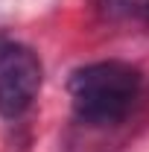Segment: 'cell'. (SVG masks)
<instances>
[{"instance_id": "obj_1", "label": "cell", "mask_w": 149, "mask_h": 152, "mask_svg": "<svg viewBox=\"0 0 149 152\" xmlns=\"http://www.w3.org/2000/svg\"><path fill=\"white\" fill-rule=\"evenodd\" d=\"M67 91L82 123L111 126L131 111L140 94V70L126 61H93L73 70Z\"/></svg>"}, {"instance_id": "obj_3", "label": "cell", "mask_w": 149, "mask_h": 152, "mask_svg": "<svg viewBox=\"0 0 149 152\" xmlns=\"http://www.w3.org/2000/svg\"><path fill=\"white\" fill-rule=\"evenodd\" d=\"M105 18H134L149 20V0H93Z\"/></svg>"}, {"instance_id": "obj_2", "label": "cell", "mask_w": 149, "mask_h": 152, "mask_svg": "<svg viewBox=\"0 0 149 152\" xmlns=\"http://www.w3.org/2000/svg\"><path fill=\"white\" fill-rule=\"evenodd\" d=\"M41 91V61L18 41L0 44V117L15 120Z\"/></svg>"}]
</instances>
